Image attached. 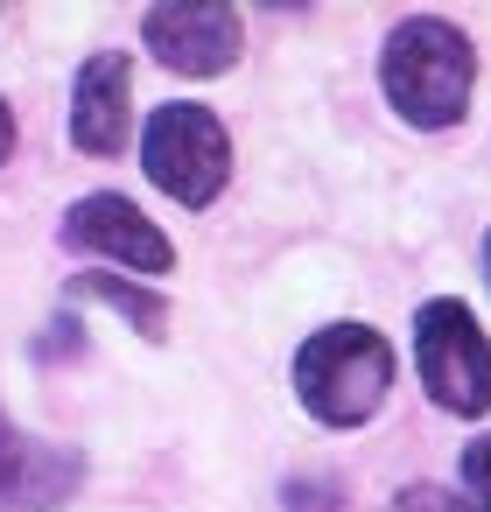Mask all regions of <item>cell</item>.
<instances>
[{
    "instance_id": "cell-1",
    "label": "cell",
    "mask_w": 491,
    "mask_h": 512,
    "mask_svg": "<svg viewBox=\"0 0 491 512\" xmlns=\"http://www.w3.org/2000/svg\"><path fill=\"white\" fill-rule=\"evenodd\" d=\"M379 85L407 127H456L470 106V85H477V50L442 15H407L386 36Z\"/></svg>"
},
{
    "instance_id": "cell-2",
    "label": "cell",
    "mask_w": 491,
    "mask_h": 512,
    "mask_svg": "<svg viewBox=\"0 0 491 512\" xmlns=\"http://www.w3.org/2000/svg\"><path fill=\"white\" fill-rule=\"evenodd\" d=\"M386 386H393V351H386V337L365 330V323H330V330H316V337L295 351V393H302V407H309L316 421H330V428L372 421L379 400H386Z\"/></svg>"
},
{
    "instance_id": "cell-3",
    "label": "cell",
    "mask_w": 491,
    "mask_h": 512,
    "mask_svg": "<svg viewBox=\"0 0 491 512\" xmlns=\"http://www.w3.org/2000/svg\"><path fill=\"white\" fill-rule=\"evenodd\" d=\"M414 365H421V386L442 414H484L491 407V344H484V330L463 302H449V295L421 302Z\"/></svg>"
},
{
    "instance_id": "cell-4",
    "label": "cell",
    "mask_w": 491,
    "mask_h": 512,
    "mask_svg": "<svg viewBox=\"0 0 491 512\" xmlns=\"http://www.w3.org/2000/svg\"><path fill=\"white\" fill-rule=\"evenodd\" d=\"M141 162H148L155 190H169L190 211H204L232 176V141H225L211 106H162L148 120V134H141Z\"/></svg>"
},
{
    "instance_id": "cell-5",
    "label": "cell",
    "mask_w": 491,
    "mask_h": 512,
    "mask_svg": "<svg viewBox=\"0 0 491 512\" xmlns=\"http://www.w3.org/2000/svg\"><path fill=\"white\" fill-rule=\"evenodd\" d=\"M141 36L183 78H218L246 50L239 43V8H225V0H169V8H148Z\"/></svg>"
},
{
    "instance_id": "cell-6",
    "label": "cell",
    "mask_w": 491,
    "mask_h": 512,
    "mask_svg": "<svg viewBox=\"0 0 491 512\" xmlns=\"http://www.w3.org/2000/svg\"><path fill=\"white\" fill-rule=\"evenodd\" d=\"M64 246H78V253H113V260H127L134 274H169V267H176V246L141 218V204H127V197H113V190L78 197V204L64 211Z\"/></svg>"
},
{
    "instance_id": "cell-7",
    "label": "cell",
    "mask_w": 491,
    "mask_h": 512,
    "mask_svg": "<svg viewBox=\"0 0 491 512\" xmlns=\"http://www.w3.org/2000/svg\"><path fill=\"white\" fill-rule=\"evenodd\" d=\"M78 456L57 442H36L22 428H8L0 414V512H57L78 484Z\"/></svg>"
},
{
    "instance_id": "cell-8",
    "label": "cell",
    "mask_w": 491,
    "mask_h": 512,
    "mask_svg": "<svg viewBox=\"0 0 491 512\" xmlns=\"http://www.w3.org/2000/svg\"><path fill=\"white\" fill-rule=\"evenodd\" d=\"M127 92H134L127 50L85 57V71H78V85H71V141H78L85 155H120V148H127Z\"/></svg>"
},
{
    "instance_id": "cell-9",
    "label": "cell",
    "mask_w": 491,
    "mask_h": 512,
    "mask_svg": "<svg viewBox=\"0 0 491 512\" xmlns=\"http://www.w3.org/2000/svg\"><path fill=\"white\" fill-rule=\"evenodd\" d=\"M71 295H78V302H106V309H120L141 337H169V302H162L155 288H141V281H120V274H78Z\"/></svg>"
},
{
    "instance_id": "cell-10",
    "label": "cell",
    "mask_w": 491,
    "mask_h": 512,
    "mask_svg": "<svg viewBox=\"0 0 491 512\" xmlns=\"http://www.w3.org/2000/svg\"><path fill=\"white\" fill-rule=\"evenodd\" d=\"M463 505L470 512H491V435H477L463 449Z\"/></svg>"
},
{
    "instance_id": "cell-11",
    "label": "cell",
    "mask_w": 491,
    "mask_h": 512,
    "mask_svg": "<svg viewBox=\"0 0 491 512\" xmlns=\"http://www.w3.org/2000/svg\"><path fill=\"white\" fill-rule=\"evenodd\" d=\"M288 512H344V505H337V484L309 477V484H288Z\"/></svg>"
},
{
    "instance_id": "cell-12",
    "label": "cell",
    "mask_w": 491,
    "mask_h": 512,
    "mask_svg": "<svg viewBox=\"0 0 491 512\" xmlns=\"http://www.w3.org/2000/svg\"><path fill=\"white\" fill-rule=\"evenodd\" d=\"M400 512H470V505L449 498V491H435V484H414V491H400Z\"/></svg>"
},
{
    "instance_id": "cell-13",
    "label": "cell",
    "mask_w": 491,
    "mask_h": 512,
    "mask_svg": "<svg viewBox=\"0 0 491 512\" xmlns=\"http://www.w3.org/2000/svg\"><path fill=\"white\" fill-rule=\"evenodd\" d=\"M8 155H15V106L0 99V162H8Z\"/></svg>"
},
{
    "instance_id": "cell-14",
    "label": "cell",
    "mask_w": 491,
    "mask_h": 512,
    "mask_svg": "<svg viewBox=\"0 0 491 512\" xmlns=\"http://www.w3.org/2000/svg\"><path fill=\"white\" fill-rule=\"evenodd\" d=\"M484 274H491V239H484Z\"/></svg>"
}]
</instances>
